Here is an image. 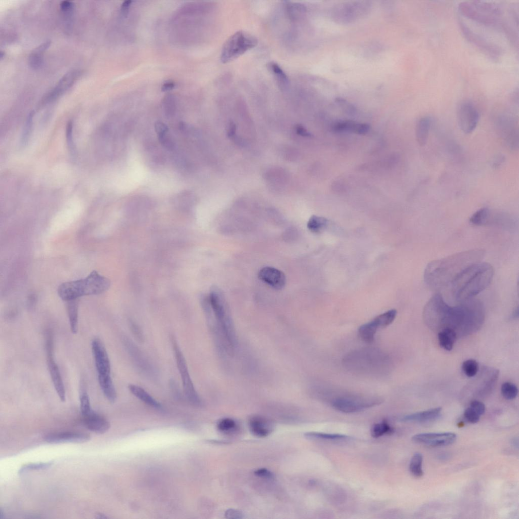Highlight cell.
<instances>
[{
	"mask_svg": "<svg viewBox=\"0 0 519 519\" xmlns=\"http://www.w3.org/2000/svg\"><path fill=\"white\" fill-rule=\"evenodd\" d=\"M485 254L482 250H471L433 261L425 269L424 282L433 291L446 290L461 272L482 261Z\"/></svg>",
	"mask_w": 519,
	"mask_h": 519,
	"instance_id": "6da1fadb",
	"label": "cell"
},
{
	"mask_svg": "<svg viewBox=\"0 0 519 519\" xmlns=\"http://www.w3.org/2000/svg\"><path fill=\"white\" fill-rule=\"evenodd\" d=\"M494 274L493 268L489 263H474L461 272L446 290L455 301H466L486 290Z\"/></svg>",
	"mask_w": 519,
	"mask_h": 519,
	"instance_id": "7a4b0ae2",
	"label": "cell"
},
{
	"mask_svg": "<svg viewBox=\"0 0 519 519\" xmlns=\"http://www.w3.org/2000/svg\"><path fill=\"white\" fill-rule=\"evenodd\" d=\"M110 285L109 279L94 271L84 279L62 284L59 287L58 294L64 301H71L80 297L104 293Z\"/></svg>",
	"mask_w": 519,
	"mask_h": 519,
	"instance_id": "3957f363",
	"label": "cell"
},
{
	"mask_svg": "<svg viewBox=\"0 0 519 519\" xmlns=\"http://www.w3.org/2000/svg\"><path fill=\"white\" fill-rule=\"evenodd\" d=\"M208 301L222 335L229 348H234L235 345L234 330L223 293L217 287H213Z\"/></svg>",
	"mask_w": 519,
	"mask_h": 519,
	"instance_id": "277c9868",
	"label": "cell"
},
{
	"mask_svg": "<svg viewBox=\"0 0 519 519\" xmlns=\"http://www.w3.org/2000/svg\"><path fill=\"white\" fill-rule=\"evenodd\" d=\"M461 15L479 25L492 27L502 21V9L496 4L482 2L462 3L459 6Z\"/></svg>",
	"mask_w": 519,
	"mask_h": 519,
	"instance_id": "5b68a950",
	"label": "cell"
},
{
	"mask_svg": "<svg viewBox=\"0 0 519 519\" xmlns=\"http://www.w3.org/2000/svg\"><path fill=\"white\" fill-rule=\"evenodd\" d=\"M258 40L252 34L239 31L230 37L223 45L220 60L223 64L232 62L246 52L254 48Z\"/></svg>",
	"mask_w": 519,
	"mask_h": 519,
	"instance_id": "8992f818",
	"label": "cell"
},
{
	"mask_svg": "<svg viewBox=\"0 0 519 519\" xmlns=\"http://www.w3.org/2000/svg\"><path fill=\"white\" fill-rule=\"evenodd\" d=\"M387 357L376 350H363L351 353L345 359L348 367L357 372L376 371L387 363Z\"/></svg>",
	"mask_w": 519,
	"mask_h": 519,
	"instance_id": "52a82bcc",
	"label": "cell"
},
{
	"mask_svg": "<svg viewBox=\"0 0 519 519\" xmlns=\"http://www.w3.org/2000/svg\"><path fill=\"white\" fill-rule=\"evenodd\" d=\"M382 402V399L376 397L342 395L333 398L331 405L339 412L354 413L378 405Z\"/></svg>",
	"mask_w": 519,
	"mask_h": 519,
	"instance_id": "ba28073f",
	"label": "cell"
},
{
	"mask_svg": "<svg viewBox=\"0 0 519 519\" xmlns=\"http://www.w3.org/2000/svg\"><path fill=\"white\" fill-rule=\"evenodd\" d=\"M172 343L178 370L182 378L184 393L192 405L201 406L202 402L192 381L186 360L176 341L174 339Z\"/></svg>",
	"mask_w": 519,
	"mask_h": 519,
	"instance_id": "9c48e42d",
	"label": "cell"
},
{
	"mask_svg": "<svg viewBox=\"0 0 519 519\" xmlns=\"http://www.w3.org/2000/svg\"><path fill=\"white\" fill-rule=\"evenodd\" d=\"M371 7L368 2L346 3L334 8L332 16L340 24H350L366 16Z\"/></svg>",
	"mask_w": 519,
	"mask_h": 519,
	"instance_id": "30bf717a",
	"label": "cell"
},
{
	"mask_svg": "<svg viewBox=\"0 0 519 519\" xmlns=\"http://www.w3.org/2000/svg\"><path fill=\"white\" fill-rule=\"evenodd\" d=\"M479 118V111L473 103L465 101L458 107V124L461 130L465 134H470L474 131L478 124Z\"/></svg>",
	"mask_w": 519,
	"mask_h": 519,
	"instance_id": "8fae6325",
	"label": "cell"
},
{
	"mask_svg": "<svg viewBox=\"0 0 519 519\" xmlns=\"http://www.w3.org/2000/svg\"><path fill=\"white\" fill-rule=\"evenodd\" d=\"M456 439V435L451 432L419 434L412 438L415 443L434 447L451 445Z\"/></svg>",
	"mask_w": 519,
	"mask_h": 519,
	"instance_id": "7c38bea8",
	"label": "cell"
},
{
	"mask_svg": "<svg viewBox=\"0 0 519 519\" xmlns=\"http://www.w3.org/2000/svg\"><path fill=\"white\" fill-rule=\"evenodd\" d=\"M46 348L48 354V367L54 388L61 401L64 402L66 401L65 385L59 368L53 359L52 341L50 337L46 342Z\"/></svg>",
	"mask_w": 519,
	"mask_h": 519,
	"instance_id": "4fadbf2b",
	"label": "cell"
},
{
	"mask_svg": "<svg viewBox=\"0 0 519 519\" xmlns=\"http://www.w3.org/2000/svg\"><path fill=\"white\" fill-rule=\"evenodd\" d=\"M91 349L98 375H111L110 361L104 346L96 339L92 342Z\"/></svg>",
	"mask_w": 519,
	"mask_h": 519,
	"instance_id": "5bb4252c",
	"label": "cell"
},
{
	"mask_svg": "<svg viewBox=\"0 0 519 519\" xmlns=\"http://www.w3.org/2000/svg\"><path fill=\"white\" fill-rule=\"evenodd\" d=\"M88 434L77 432H64L51 434L46 435L44 440L50 444L84 443L90 440Z\"/></svg>",
	"mask_w": 519,
	"mask_h": 519,
	"instance_id": "9a60e30c",
	"label": "cell"
},
{
	"mask_svg": "<svg viewBox=\"0 0 519 519\" xmlns=\"http://www.w3.org/2000/svg\"><path fill=\"white\" fill-rule=\"evenodd\" d=\"M258 276L262 281L276 290L283 289L286 283L285 274L281 270L271 267H265L261 269L259 272Z\"/></svg>",
	"mask_w": 519,
	"mask_h": 519,
	"instance_id": "2e32d148",
	"label": "cell"
},
{
	"mask_svg": "<svg viewBox=\"0 0 519 519\" xmlns=\"http://www.w3.org/2000/svg\"><path fill=\"white\" fill-rule=\"evenodd\" d=\"M251 433L257 437H263L269 435L273 430L274 426L268 419L261 417H253L249 422Z\"/></svg>",
	"mask_w": 519,
	"mask_h": 519,
	"instance_id": "e0dca14e",
	"label": "cell"
},
{
	"mask_svg": "<svg viewBox=\"0 0 519 519\" xmlns=\"http://www.w3.org/2000/svg\"><path fill=\"white\" fill-rule=\"evenodd\" d=\"M370 127L368 124L352 121H339L332 126V130L335 133H352L364 135L370 131Z\"/></svg>",
	"mask_w": 519,
	"mask_h": 519,
	"instance_id": "ac0fdd59",
	"label": "cell"
},
{
	"mask_svg": "<svg viewBox=\"0 0 519 519\" xmlns=\"http://www.w3.org/2000/svg\"><path fill=\"white\" fill-rule=\"evenodd\" d=\"M84 418V424L85 427L92 432L103 434L108 432L110 428L109 422L95 411Z\"/></svg>",
	"mask_w": 519,
	"mask_h": 519,
	"instance_id": "d6986e66",
	"label": "cell"
},
{
	"mask_svg": "<svg viewBox=\"0 0 519 519\" xmlns=\"http://www.w3.org/2000/svg\"><path fill=\"white\" fill-rule=\"evenodd\" d=\"M441 408H436L428 410L413 413L403 417L401 420L404 422H424L433 420L439 416Z\"/></svg>",
	"mask_w": 519,
	"mask_h": 519,
	"instance_id": "ffe728a7",
	"label": "cell"
},
{
	"mask_svg": "<svg viewBox=\"0 0 519 519\" xmlns=\"http://www.w3.org/2000/svg\"><path fill=\"white\" fill-rule=\"evenodd\" d=\"M98 381L103 395L111 402L117 399V393L111 375H98Z\"/></svg>",
	"mask_w": 519,
	"mask_h": 519,
	"instance_id": "44dd1931",
	"label": "cell"
},
{
	"mask_svg": "<svg viewBox=\"0 0 519 519\" xmlns=\"http://www.w3.org/2000/svg\"><path fill=\"white\" fill-rule=\"evenodd\" d=\"M129 389L133 395L149 406L155 409L162 408L160 403L141 387L130 385L129 386Z\"/></svg>",
	"mask_w": 519,
	"mask_h": 519,
	"instance_id": "7402d4cb",
	"label": "cell"
},
{
	"mask_svg": "<svg viewBox=\"0 0 519 519\" xmlns=\"http://www.w3.org/2000/svg\"><path fill=\"white\" fill-rule=\"evenodd\" d=\"M431 121L429 117L421 118L416 128L417 140L419 145L424 146L427 143L429 136Z\"/></svg>",
	"mask_w": 519,
	"mask_h": 519,
	"instance_id": "603a6c76",
	"label": "cell"
},
{
	"mask_svg": "<svg viewBox=\"0 0 519 519\" xmlns=\"http://www.w3.org/2000/svg\"><path fill=\"white\" fill-rule=\"evenodd\" d=\"M268 67L275 77L280 88L284 91L287 90L290 85V81L282 68L279 65L274 62L270 63Z\"/></svg>",
	"mask_w": 519,
	"mask_h": 519,
	"instance_id": "cb8c5ba5",
	"label": "cell"
},
{
	"mask_svg": "<svg viewBox=\"0 0 519 519\" xmlns=\"http://www.w3.org/2000/svg\"><path fill=\"white\" fill-rule=\"evenodd\" d=\"M438 338L441 347L448 351H451L457 339V334L454 330L447 328L438 334Z\"/></svg>",
	"mask_w": 519,
	"mask_h": 519,
	"instance_id": "d4e9b609",
	"label": "cell"
},
{
	"mask_svg": "<svg viewBox=\"0 0 519 519\" xmlns=\"http://www.w3.org/2000/svg\"><path fill=\"white\" fill-rule=\"evenodd\" d=\"M378 327L372 320L360 327L359 329V335L364 342L368 343L373 342Z\"/></svg>",
	"mask_w": 519,
	"mask_h": 519,
	"instance_id": "484cf974",
	"label": "cell"
},
{
	"mask_svg": "<svg viewBox=\"0 0 519 519\" xmlns=\"http://www.w3.org/2000/svg\"><path fill=\"white\" fill-rule=\"evenodd\" d=\"M67 314L71 331L76 334L78 330V305L76 301L67 302Z\"/></svg>",
	"mask_w": 519,
	"mask_h": 519,
	"instance_id": "4316f807",
	"label": "cell"
},
{
	"mask_svg": "<svg viewBox=\"0 0 519 519\" xmlns=\"http://www.w3.org/2000/svg\"><path fill=\"white\" fill-rule=\"evenodd\" d=\"M50 44V42L49 41L44 43L31 54L29 62L32 68L38 69L43 65V52L49 48Z\"/></svg>",
	"mask_w": 519,
	"mask_h": 519,
	"instance_id": "83f0119b",
	"label": "cell"
},
{
	"mask_svg": "<svg viewBox=\"0 0 519 519\" xmlns=\"http://www.w3.org/2000/svg\"><path fill=\"white\" fill-rule=\"evenodd\" d=\"M395 429L387 421L374 424L371 429V435L374 438H378L385 435H391L395 433Z\"/></svg>",
	"mask_w": 519,
	"mask_h": 519,
	"instance_id": "f1b7e54d",
	"label": "cell"
},
{
	"mask_svg": "<svg viewBox=\"0 0 519 519\" xmlns=\"http://www.w3.org/2000/svg\"><path fill=\"white\" fill-rule=\"evenodd\" d=\"M309 439L324 440H341L350 439V436L336 434H328L320 432H308L304 434Z\"/></svg>",
	"mask_w": 519,
	"mask_h": 519,
	"instance_id": "f546056e",
	"label": "cell"
},
{
	"mask_svg": "<svg viewBox=\"0 0 519 519\" xmlns=\"http://www.w3.org/2000/svg\"><path fill=\"white\" fill-rule=\"evenodd\" d=\"M422 463V455L419 453L414 454L410 461L409 469L411 474L415 477L420 478L423 475Z\"/></svg>",
	"mask_w": 519,
	"mask_h": 519,
	"instance_id": "4dcf8cb0",
	"label": "cell"
},
{
	"mask_svg": "<svg viewBox=\"0 0 519 519\" xmlns=\"http://www.w3.org/2000/svg\"><path fill=\"white\" fill-rule=\"evenodd\" d=\"M397 311L395 309L390 310L387 312L376 317L373 321L379 328H385L390 325L395 319Z\"/></svg>",
	"mask_w": 519,
	"mask_h": 519,
	"instance_id": "1f68e13d",
	"label": "cell"
},
{
	"mask_svg": "<svg viewBox=\"0 0 519 519\" xmlns=\"http://www.w3.org/2000/svg\"><path fill=\"white\" fill-rule=\"evenodd\" d=\"M490 210L487 207L476 211L469 218L470 223L475 226H482L486 225Z\"/></svg>",
	"mask_w": 519,
	"mask_h": 519,
	"instance_id": "d6a6232c",
	"label": "cell"
},
{
	"mask_svg": "<svg viewBox=\"0 0 519 519\" xmlns=\"http://www.w3.org/2000/svg\"><path fill=\"white\" fill-rule=\"evenodd\" d=\"M77 76L76 72H72L67 74L62 79L60 83L56 89L52 92L51 98L54 99L58 96L70 86H72Z\"/></svg>",
	"mask_w": 519,
	"mask_h": 519,
	"instance_id": "836d02e7",
	"label": "cell"
},
{
	"mask_svg": "<svg viewBox=\"0 0 519 519\" xmlns=\"http://www.w3.org/2000/svg\"><path fill=\"white\" fill-rule=\"evenodd\" d=\"M328 224V220L323 217L313 216L307 223V227L310 232L319 233L324 230Z\"/></svg>",
	"mask_w": 519,
	"mask_h": 519,
	"instance_id": "e575fe53",
	"label": "cell"
},
{
	"mask_svg": "<svg viewBox=\"0 0 519 519\" xmlns=\"http://www.w3.org/2000/svg\"><path fill=\"white\" fill-rule=\"evenodd\" d=\"M80 410L84 418L89 416L94 412L92 409L89 396L85 390H82L80 395Z\"/></svg>",
	"mask_w": 519,
	"mask_h": 519,
	"instance_id": "d590c367",
	"label": "cell"
},
{
	"mask_svg": "<svg viewBox=\"0 0 519 519\" xmlns=\"http://www.w3.org/2000/svg\"><path fill=\"white\" fill-rule=\"evenodd\" d=\"M217 428L223 433L230 434L236 430L237 425L233 419L225 418L219 420L217 424Z\"/></svg>",
	"mask_w": 519,
	"mask_h": 519,
	"instance_id": "8d00e7d4",
	"label": "cell"
},
{
	"mask_svg": "<svg viewBox=\"0 0 519 519\" xmlns=\"http://www.w3.org/2000/svg\"><path fill=\"white\" fill-rule=\"evenodd\" d=\"M502 396L506 400H511L515 399L518 394V387L510 383H504L501 388Z\"/></svg>",
	"mask_w": 519,
	"mask_h": 519,
	"instance_id": "74e56055",
	"label": "cell"
},
{
	"mask_svg": "<svg viewBox=\"0 0 519 519\" xmlns=\"http://www.w3.org/2000/svg\"><path fill=\"white\" fill-rule=\"evenodd\" d=\"M53 465L52 461L48 463H33L28 464L22 467L19 469L18 474L21 475L25 473V472L34 470H42L45 469L50 468Z\"/></svg>",
	"mask_w": 519,
	"mask_h": 519,
	"instance_id": "f35d334b",
	"label": "cell"
},
{
	"mask_svg": "<svg viewBox=\"0 0 519 519\" xmlns=\"http://www.w3.org/2000/svg\"><path fill=\"white\" fill-rule=\"evenodd\" d=\"M462 368L466 375L469 377H472L477 374L479 365L476 361L468 360L464 362Z\"/></svg>",
	"mask_w": 519,
	"mask_h": 519,
	"instance_id": "ab89813d",
	"label": "cell"
},
{
	"mask_svg": "<svg viewBox=\"0 0 519 519\" xmlns=\"http://www.w3.org/2000/svg\"><path fill=\"white\" fill-rule=\"evenodd\" d=\"M175 97L167 96L164 98L163 107L166 116L170 117L174 116L176 111V102Z\"/></svg>",
	"mask_w": 519,
	"mask_h": 519,
	"instance_id": "60d3db41",
	"label": "cell"
},
{
	"mask_svg": "<svg viewBox=\"0 0 519 519\" xmlns=\"http://www.w3.org/2000/svg\"><path fill=\"white\" fill-rule=\"evenodd\" d=\"M34 111H32L27 118L26 124L24 132L22 135L21 144L22 146L26 145L29 139L32 130L33 122V118L34 117Z\"/></svg>",
	"mask_w": 519,
	"mask_h": 519,
	"instance_id": "b9f144b4",
	"label": "cell"
},
{
	"mask_svg": "<svg viewBox=\"0 0 519 519\" xmlns=\"http://www.w3.org/2000/svg\"><path fill=\"white\" fill-rule=\"evenodd\" d=\"M73 124L72 121L68 122L67 126L66 138L67 146L72 156L76 154L75 147L73 138Z\"/></svg>",
	"mask_w": 519,
	"mask_h": 519,
	"instance_id": "7bdbcfd3",
	"label": "cell"
},
{
	"mask_svg": "<svg viewBox=\"0 0 519 519\" xmlns=\"http://www.w3.org/2000/svg\"><path fill=\"white\" fill-rule=\"evenodd\" d=\"M288 12L293 17H298L303 15L305 11V8L302 5L297 4H288L286 5Z\"/></svg>",
	"mask_w": 519,
	"mask_h": 519,
	"instance_id": "ee69618b",
	"label": "cell"
},
{
	"mask_svg": "<svg viewBox=\"0 0 519 519\" xmlns=\"http://www.w3.org/2000/svg\"><path fill=\"white\" fill-rule=\"evenodd\" d=\"M464 416L468 422L472 424L478 422L481 417L477 412L470 407L467 408L465 410Z\"/></svg>",
	"mask_w": 519,
	"mask_h": 519,
	"instance_id": "f6af8a7d",
	"label": "cell"
},
{
	"mask_svg": "<svg viewBox=\"0 0 519 519\" xmlns=\"http://www.w3.org/2000/svg\"><path fill=\"white\" fill-rule=\"evenodd\" d=\"M158 136V140L161 145L163 146L167 150H169V151H172V150L174 149L175 144L171 140V138L167 136V134Z\"/></svg>",
	"mask_w": 519,
	"mask_h": 519,
	"instance_id": "bcb514c9",
	"label": "cell"
},
{
	"mask_svg": "<svg viewBox=\"0 0 519 519\" xmlns=\"http://www.w3.org/2000/svg\"><path fill=\"white\" fill-rule=\"evenodd\" d=\"M477 412L480 416H482L486 411V407L484 403L478 401H474L470 403V407Z\"/></svg>",
	"mask_w": 519,
	"mask_h": 519,
	"instance_id": "7dc6e473",
	"label": "cell"
},
{
	"mask_svg": "<svg viewBox=\"0 0 519 519\" xmlns=\"http://www.w3.org/2000/svg\"><path fill=\"white\" fill-rule=\"evenodd\" d=\"M254 474L257 477L265 479H271L274 477V475L271 471L265 468L256 470L254 471Z\"/></svg>",
	"mask_w": 519,
	"mask_h": 519,
	"instance_id": "c3c4849f",
	"label": "cell"
},
{
	"mask_svg": "<svg viewBox=\"0 0 519 519\" xmlns=\"http://www.w3.org/2000/svg\"><path fill=\"white\" fill-rule=\"evenodd\" d=\"M154 128L158 136L166 134L169 131L168 126L161 121H157L155 124Z\"/></svg>",
	"mask_w": 519,
	"mask_h": 519,
	"instance_id": "681fc988",
	"label": "cell"
},
{
	"mask_svg": "<svg viewBox=\"0 0 519 519\" xmlns=\"http://www.w3.org/2000/svg\"><path fill=\"white\" fill-rule=\"evenodd\" d=\"M225 516L227 519H239L244 518V514L240 511L235 509H229L225 512Z\"/></svg>",
	"mask_w": 519,
	"mask_h": 519,
	"instance_id": "f907efd6",
	"label": "cell"
},
{
	"mask_svg": "<svg viewBox=\"0 0 519 519\" xmlns=\"http://www.w3.org/2000/svg\"><path fill=\"white\" fill-rule=\"evenodd\" d=\"M130 328L135 337L140 341L143 340V333L139 326L133 321L130 322Z\"/></svg>",
	"mask_w": 519,
	"mask_h": 519,
	"instance_id": "816d5d0a",
	"label": "cell"
},
{
	"mask_svg": "<svg viewBox=\"0 0 519 519\" xmlns=\"http://www.w3.org/2000/svg\"><path fill=\"white\" fill-rule=\"evenodd\" d=\"M132 2H133L131 1V0H126V1H125L122 3L121 7V12L123 17H126L129 14L130 7Z\"/></svg>",
	"mask_w": 519,
	"mask_h": 519,
	"instance_id": "f5cc1de1",
	"label": "cell"
},
{
	"mask_svg": "<svg viewBox=\"0 0 519 519\" xmlns=\"http://www.w3.org/2000/svg\"><path fill=\"white\" fill-rule=\"evenodd\" d=\"M74 5L71 2L63 1L61 4V10L65 13H71L73 9Z\"/></svg>",
	"mask_w": 519,
	"mask_h": 519,
	"instance_id": "db71d44e",
	"label": "cell"
},
{
	"mask_svg": "<svg viewBox=\"0 0 519 519\" xmlns=\"http://www.w3.org/2000/svg\"><path fill=\"white\" fill-rule=\"evenodd\" d=\"M176 84L174 82L172 81H167L161 87V91L166 92L172 90L175 87Z\"/></svg>",
	"mask_w": 519,
	"mask_h": 519,
	"instance_id": "11a10c76",
	"label": "cell"
},
{
	"mask_svg": "<svg viewBox=\"0 0 519 519\" xmlns=\"http://www.w3.org/2000/svg\"><path fill=\"white\" fill-rule=\"evenodd\" d=\"M298 132L300 133V134L303 136H308L310 135V134L303 128H300Z\"/></svg>",
	"mask_w": 519,
	"mask_h": 519,
	"instance_id": "9f6ffc18",
	"label": "cell"
},
{
	"mask_svg": "<svg viewBox=\"0 0 519 519\" xmlns=\"http://www.w3.org/2000/svg\"><path fill=\"white\" fill-rule=\"evenodd\" d=\"M96 516V518H97V519H106V518H107V517L106 516H105L104 515H103L102 514H98Z\"/></svg>",
	"mask_w": 519,
	"mask_h": 519,
	"instance_id": "6f0895ef",
	"label": "cell"
}]
</instances>
